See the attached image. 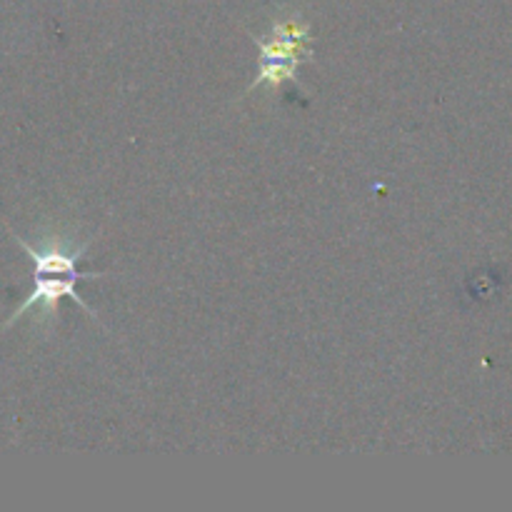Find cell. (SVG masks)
Wrapping results in <instances>:
<instances>
[{"label":"cell","instance_id":"cell-2","mask_svg":"<svg viewBox=\"0 0 512 512\" xmlns=\"http://www.w3.org/2000/svg\"><path fill=\"white\" fill-rule=\"evenodd\" d=\"M100 278H105V273H38V270H33V288H30L28 298H25L23 303L15 308V313L5 320L3 330L10 328L15 320H20L33 308H40V320L58 318V305L63 298L75 300V303L85 310L88 318L98 320V315H95L93 310L88 308V303L78 295L75 285H78L80 280H100Z\"/></svg>","mask_w":512,"mask_h":512},{"label":"cell","instance_id":"cell-1","mask_svg":"<svg viewBox=\"0 0 512 512\" xmlns=\"http://www.w3.org/2000/svg\"><path fill=\"white\" fill-rule=\"evenodd\" d=\"M250 38L258 45L260 55L258 75L250 83L248 93H253L260 85L278 90L283 83H295L300 90H305L298 78V68L313 60V33H310L308 20L293 15L275 23L268 38H260V35H250Z\"/></svg>","mask_w":512,"mask_h":512}]
</instances>
